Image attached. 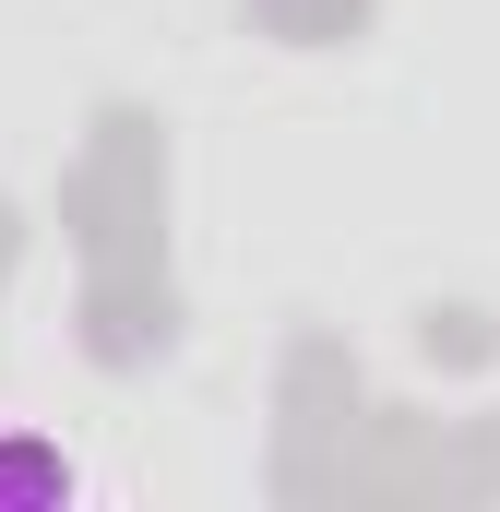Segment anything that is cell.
Segmentation results:
<instances>
[{
	"label": "cell",
	"mask_w": 500,
	"mask_h": 512,
	"mask_svg": "<svg viewBox=\"0 0 500 512\" xmlns=\"http://www.w3.org/2000/svg\"><path fill=\"white\" fill-rule=\"evenodd\" d=\"M12 489H72V477H60V453H0V501Z\"/></svg>",
	"instance_id": "1"
}]
</instances>
